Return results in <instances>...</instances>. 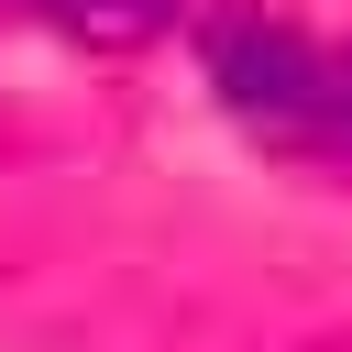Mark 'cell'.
<instances>
[{"mask_svg":"<svg viewBox=\"0 0 352 352\" xmlns=\"http://www.w3.org/2000/svg\"><path fill=\"white\" fill-rule=\"evenodd\" d=\"M198 77L253 143L352 176V44H319L297 22H209Z\"/></svg>","mask_w":352,"mask_h":352,"instance_id":"1","label":"cell"},{"mask_svg":"<svg viewBox=\"0 0 352 352\" xmlns=\"http://www.w3.org/2000/svg\"><path fill=\"white\" fill-rule=\"evenodd\" d=\"M187 0H0V22H33V33H66V44H154L176 33Z\"/></svg>","mask_w":352,"mask_h":352,"instance_id":"2","label":"cell"}]
</instances>
